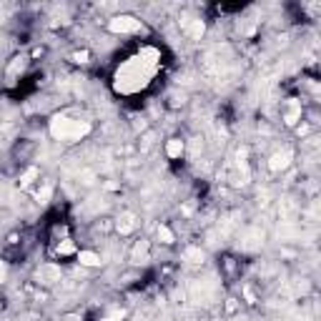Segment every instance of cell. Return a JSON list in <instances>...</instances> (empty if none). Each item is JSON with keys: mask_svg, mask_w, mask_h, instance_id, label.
I'll list each match as a JSON object with an SVG mask.
<instances>
[{"mask_svg": "<svg viewBox=\"0 0 321 321\" xmlns=\"http://www.w3.org/2000/svg\"><path fill=\"white\" fill-rule=\"evenodd\" d=\"M88 133H91V123L88 121L71 118V116H53V121H50V136L55 141L75 143V141L85 138Z\"/></svg>", "mask_w": 321, "mask_h": 321, "instance_id": "obj_1", "label": "cell"}, {"mask_svg": "<svg viewBox=\"0 0 321 321\" xmlns=\"http://www.w3.org/2000/svg\"><path fill=\"white\" fill-rule=\"evenodd\" d=\"M148 78H151V71H146V68H143V60L136 58V60L125 63V66L121 68V73H118V88H121V91L143 88V85L148 83Z\"/></svg>", "mask_w": 321, "mask_h": 321, "instance_id": "obj_2", "label": "cell"}, {"mask_svg": "<svg viewBox=\"0 0 321 321\" xmlns=\"http://www.w3.org/2000/svg\"><path fill=\"white\" fill-rule=\"evenodd\" d=\"M108 30L116 35H136L143 30V23L136 15H116L108 20Z\"/></svg>", "mask_w": 321, "mask_h": 321, "instance_id": "obj_3", "label": "cell"}, {"mask_svg": "<svg viewBox=\"0 0 321 321\" xmlns=\"http://www.w3.org/2000/svg\"><path fill=\"white\" fill-rule=\"evenodd\" d=\"M291 163H294V151H291V148L276 151V153L269 158V168L273 171V173H281V171H286Z\"/></svg>", "mask_w": 321, "mask_h": 321, "instance_id": "obj_4", "label": "cell"}, {"mask_svg": "<svg viewBox=\"0 0 321 321\" xmlns=\"http://www.w3.org/2000/svg\"><path fill=\"white\" fill-rule=\"evenodd\" d=\"M35 279H38V284H43V286H53V284H58V281H60V266H55V264L40 266L38 273H35Z\"/></svg>", "mask_w": 321, "mask_h": 321, "instance_id": "obj_5", "label": "cell"}, {"mask_svg": "<svg viewBox=\"0 0 321 321\" xmlns=\"http://www.w3.org/2000/svg\"><path fill=\"white\" fill-rule=\"evenodd\" d=\"M181 28L188 33V38L191 40H201L203 38V33H206V25H203V20L201 18H183V23H181Z\"/></svg>", "mask_w": 321, "mask_h": 321, "instance_id": "obj_6", "label": "cell"}, {"mask_svg": "<svg viewBox=\"0 0 321 321\" xmlns=\"http://www.w3.org/2000/svg\"><path fill=\"white\" fill-rule=\"evenodd\" d=\"M133 228H136V216H133V213L131 211L121 213L118 221H116V231L121 233V236H128V233H133Z\"/></svg>", "mask_w": 321, "mask_h": 321, "instance_id": "obj_7", "label": "cell"}, {"mask_svg": "<svg viewBox=\"0 0 321 321\" xmlns=\"http://www.w3.org/2000/svg\"><path fill=\"white\" fill-rule=\"evenodd\" d=\"M301 121V103H296L294 98L286 103V111H284V123L286 125H296Z\"/></svg>", "mask_w": 321, "mask_h": 321, "instance_id": "obj_8", "label": "cell"}, {"mask_svg": "<svg viewBox=\"0 0 321 321\" xmlns=\"http://www.w3.org/2000/svg\"><path fill=\"white\" fill-rule=\"evenodd\" d=\"M183 151H186V143H183L181 138H171V141L166 143V156H168V158H181Z\"/></svg>", "mask_w": 321, "mask_h": 321, "instance_id": "obj_9", "label": "cell"}, {"mask_svg": "<svg viewBox=\"0 0 321 321\" xmlns=\"http://www.w3.org/2000/svg\"><path fill=\"white\" fill-rule=\"evenodd\" d=\"M78 261H80V266H88V269L103 264V261H100V256H98L96 251H78Z\"/></svg>", "mask_w": 321, "mask_h": 321, "instance_id": "obj_10", "label": "cell"}, {"mask_svg": "<svg viewBox=\"0 0 321 321\" xmlns=\"http://www.w3.org/2000/svg\"><path fill=\"white\" fill-rule=\"evenodd\" d=\"M183 259L188 261V264H194V266H198V264H203V259H206V253L198 248V246H188L186 251H183Z\"/></svg>", "mask_w": 321, "mask_h": 321, "instance_id": "obj_11", "label": "cell"}, {"mask_svg": "<svg viewBox=\"0 0 321 321\" xmlns=\"http://www.w3.org/2000/svg\"><path fill=\"white\" fill-rule=\"evenodd\" d=\"M156 239L161 241V244H166V246H171V244H173L176 241V236H173V231H171L166 223H161L158 228H156Z\"/></svg>", "mask_w": 321, "mask_h": 321, "instance_id": "obj_12", "label": "cell"}, {"mask_svg": "<svg viewBox=\"0 0 321 321\" xmlns=\"http://www.w3.org/2000/svg\"><path fill=\"white\" fill-rule=\"evenodd\" d=\"M133 261L136 264H146L148 261V241H138L133 246Z\"/></svg>", "mask_w": 321, "mask_h": 321, "instance_id": "obj_13", "label": "cell"}, {"mask_svg": "<svg viewBox=\"0 0 321 321\" xmlns=\"http://www.w3.org/2000/svg\"><path fill=\"white\" fill-rule=\"evenodd\" d=\"M38 173H40V171H38L35 166H30V168L25 171V173L20 176V188H28V186H30V183H33V181L38 178Z\"/></svg>", "mask_w": 321, "mask_h": 321, "instance_id": "obj_14", "label": "cell"}, {"mask_svg": "<svg viewBox=\"0 0 321 321\" xmlns=\"http://www.w3.org/2000/svg\"><path fill=\"white\" fill-rule=\"evenodd\" d=\"M23 68H25V60H23V58H15V60L10 63V68H8V78H15Z\"/></svg>", "mask_w": 321, "mask_h": 321, "instance_id": "obj_15", "label": "cell"}, {"mask_svg": "<svg viewBox=\"0 0 321 321\" xmlns=\"http://www.w3.org/2000/svg\"><path fill=\"white\" fill-rule=\"evenodd\" d=\"M73 251H75L73 241H63V244H58V256H68V253H73Z\"/></svg>", "mask_w": 321, "mask_h": 321, "instance_id": "obj_16", "label": "cell"}, {"mask_svg": "<svg viewBox=\"0 0 321 321\" xmlns=\"http://www.w3.org/2000/svg\"><path fill=\"white\" fill-rule=\"evenodd\" d=\"M88 58H91L88 50H78V53H73V60H75V63H88Z\"/></svg>", "mask_w": 321, "mask_h": 321, "instance_id": "obj_17", "label": "cell"}, {"mask_svg": "<svg viewBox=\"0 0 321 321\" xmlns=\"http://www.w3.org/2000/svg\"><path fill=\"white\" fill-rule=\"evenodd\" d=\"M50 191H53V188H50V186H46V188H43L40 194H38V201H40V203H48V198H50Z\"/></svg>", "mask_w": 321, "mask_h": 321, "instance_id": "obj_18", "label": "cell"}, {"mask_svg": "<svg viewBox=\"0 0 321 321\" xmlns=\"http://www.w3.org/2000/svg\"><path fill=\"white\" fill-rule=\"evenodd\" d=\"M123 319H125V314H123V311H111V314L105 316L103 321H123Z\"/></svg>", "mask_w": 321, "mask_h": 321, "instance_id": "obj_19", "label": "cell"}, {"mask_svg": "<svg viewBox=\"0 0 321 321\" xmlns=\"http://www.w3.org/2000/svg\"><path fill=\"white\" fill-rule=\"evenodd\" d=\"M8 279V264L3 261V259H0V284H3Z\"/></svg>", "mask_w": 321, "mask_h": 321, "instance_id": "obj_20", "label": "cell"}, {"mask_svg": "<svg viewBox=\"0 0 321 321\" xmlns=\"http://www.w3.org/2000/svg\"><path fill=\"white\" fill-rule=\"evenodd\" d=\"M306 133H309V125L301 123V125H298V136H306Z\"/></svg>", "mask_w": 321, "mask_h": 321, "instance_id": "obj_21", "label": "cell"}, {"mask_svg": "<svg viewBox=\"0 0 321 321\" xmlns=\"http://www.w3.org/2000/svg\"><path fill=\"white\" fill-rule=\"evenodd\" d=\"M236 321H246V319H236Z\"/></svg>", "mask_w": 321, "mask_h": 321, "instance_id": "obj_22", "label": "cell"}]
</instances>
